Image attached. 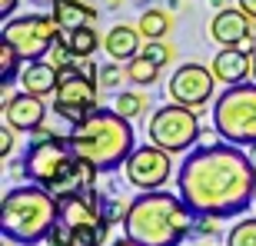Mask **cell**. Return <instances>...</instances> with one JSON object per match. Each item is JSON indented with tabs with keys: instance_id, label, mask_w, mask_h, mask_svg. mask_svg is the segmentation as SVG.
Masks as SVG:
<instances>
[{
	"instance_id": "6da1fadb",
	"label": "cell",
	"mask_w": 256,
	"mask_h": 246,
	"mask_svg": "<svg viewBox=\"0 0 256 246\" xmlns=\"http://www.w3.org/2000/svg\"><path fill=\"white\" fill-rule=\"evenodd\" d=\"M176 193L196 216H240L253 206L256 170L236 143H196L176 170Z\"/></svg>"
},
{
	"instance_id": "7a4b0ae2",
	"label": "cell",
	"mask_w": 256,
	"mask_h": 246,
	"mask_svg": "<svg viewBox=\"0 0 256 246\" xmlns=\"http://www.w3.org/2000/svg\"><path fill=\"white\" fill-rule=\"evenodd\" d=\"M196 213L186 206V200L170 190H150L130 200L124 233L143 246H183L193 236Z\"/></svg>"
},
{
	"instance_id": "3957f363",
	"label": "cell",
	"mask_w": 256,
	"mask_h": 246,
	"mask_svg": "<svg viewBox=\"0 0 256 246\" xmlns=\"http://www.w3.org/2000/svg\"><path fill=\"white\" fill-rule=\"evenodd\" d=\"M70 146L80 160L94 163L100 173H114L120 170L130 153L136 150V136H133V120L120 116L110 106V110H94L80 123H70Z\"/></svg>"
},
{
	"instance_id": "277c9868",
	"label": "cell",
	"mask_w": 256,
	"mask_h": 246,
	"mask_svg": "<svg viewBox=\"0 0 256 246\" xmlns=\"http://www.w3.org/2000/svg\"><path fill=\"white\" fill-rule=\"evenodd\" d=\"M60 220V200L40 183H24L4 193L0 203V233L7 243L37 246L47 243V233Z\"/></svg>"
},
{
	"instance_id": "5b68a950",
	"label": "cell",
	"mask_w": 256,
	"mask_h": 246,
	"mask_svg": "<svg viewBox=\"0 0 256 246\" xmlns=\"http://www.w3.org/2000/svg\"><path fill=\"white\" fill-rule=\"evenodd\" d=\"M213 130L226 143L253 146L256 143V80L223 86L213 100Z\"/></svg>"
},
{
	"instance_id": "8992f818",
	"label": "cell",
	"mask_w": 256,
	"mask_h": 246,
	"mask_svg": "<svg viewBox=\"0 0 256 246\" xmlns=\"http://www.w3.org/2000/svg\"><path fill=\"white\" fill-rule=\"evenodd\" d=\"M74 146H70V136L57 130H47V126H40L34 133V140H30L27 153H24V163H20V170L27 176L30 183H40V186H54V183L64 176V170L74 163Z\"/></svg>"
},
{
	"instance_id": "52a82bcc",
	"label": "cell",
	"mask_w": 256,
	"mask_h": 246,
	"mask_svg": "<svg viewBox=\"0 0 256 246\" xmlns=\"http://www.w3.org/2000/svg\"><path fill=\"white\" fill-rule=\"evenodd\" d=\"M146 136H150V143H156V146H163L170 153H190L203 136L200 114L170 100L166 106L153 110L150 123H146Z\"/></svg>"
},
{
	"instance_id": "ba28073f",
	"label": "cell",
	"mask_w": 256,
	"mask_h": 246,
	"mask_svg": "<svg viewBox=\"0 0 256 246\" xmlns=\"http://www.w3.org/2000/svg\"><path fill=\"white\" fill-rule=\"evenodd\" d=\"M50 110L66 123L86 120L94 110H100V80L94 74L80 70V64L70 66V70H60V84Z\"/></svg>"
},
{
	"instance_id": "9c48e42d",
	"label": "cell",
	"mask_w": 256,
	"mask_h": 246,
	"mask_svg": "<svg viewBox=\"0 0 256 246\" xmlns=\"http://www.w3.org/2000/svg\"><path fill=\"white\" fill-rule=\"evenodd\" d=\"M0 34L20 50L24 60L50 57L54 44L60 40V27L50 14H20V17H10V20H4Z\"/></svg>"
},
{
	"instance_id": "30bf717a",
	"label": "cell",
	"mask_w": 256,
	"mask_h": 246,
	"mask_svg": "<svg viewBox=\"0 0 256 246\" xmlns=\"http://www.w3.org/2000/svg\"><path fill=\"white\" fill-rule=\"evenodd\" d=\"M124 176L140 193L163 190L173 176V153L156 146V143H143V146H136L130 153V160L124 163Z\"/></svg>"
},
{
	"instance_id": "8fae6325",
	"label": "cell",
	"mask_w": 256,
	"mask_h": 246,
	"mask_svg": "<svg viewBox=\"0 0 256 246\" xmlns=\"http://www.w3.org/2000/svg\"><path fill=\"white\" fill-rule=\"evenodd\" d=\"M166 94H170L173 104H183L190 110H196V114H203V106L216 100V76H213L210 66L190 60V64H180L170 74Z\"/></svg>"
},
{
	"instance_id": "7c38bea8",
	"label": "cell",
	"mask_w": 256,
	"mask_h": 246,
	"mask_svg": "<svg viewBox=\"0 0 256 246\" xmlns=\"http://www.w3.org/2000/svg\"><path fill=\"white\" fill-rule=\"evenodd\" d=\"M47 114L50 106L44 104V96L27 94V90L4 100V123H10L17 133H37L47 123Z\"/></svg>"
},
{
	"instance_id": "4fadbf2b",
	"label": "cell",
	"mask_w": 256,
	"mask_h": 246,
	"mask_svg": "<svg viewBox=\"0 0 256 246\" xmlns=\"http://www.w3.org/2000/svg\"><path fill=\"white\" fill-rule=\"evenodd\" d=\"M210 37L220 47H240L246 37H256V20L243 7H223L210 20Z\"/></svg>"
},
{
	"instance_id": "5bb4252c",
	"label": "cell",
	"mask_w": 256,
	"mask_h": 246,
	"mask_svg": "<svg viewBox=\"0 0 256 246\" xmlns=\"http://www.w3.org/2000/svg\"><path fill=\"white\" fill-rule=\"evenodd\" d=\"M213 76H216V84L223 86H236V84H246L250 76H253V54L240 47H220L213 64H210Z\"/></svg>"
},
{
	"instance_id": "9a60e30c",
	"label": "cell",
	"mask_w": 256,
	"mask_h": 246,
	"mask_svg": "<svg viewBox=\"0 0 256 246\" xmlns=\"http://www.w3.org/2000/svg\"><path fill=\"white\" fill-rule=\"evenodd\" d=\"M20 86L27 94H37V96H54L57 94V84H60V66L54 60H27L24 70H20Z\"/></svg>"
},
{
	"instance_id": "2e32d148",
	"label": "cell",
	"mask_w": 256,
	"mask_h": 246,
	"mask_svg": "<svg viewBox=\"0 0 256 246\" xmlns=\"http://www.w3.org/2000/svg\"><path fill=\"white\" fill-rule=\"evenodd\" d=\"M104 50H106V57H110V60H120V64L133 60L143 50V34H140V27H130V24H114V27L106 30V37H104Z\"/></svg>"
},
{
	"instance_id": "e0dca14e",
	"label": "cell",
	"mask_w": 256,
	"mask_h": 246,
	"mask_svg": "<svg viewBox=\"0 0 256 246\" xmlns=\"http://www.w3.org/2000/svg\"><path fill=\"white\" fill-rule=\"evenodd\" d=\"M96 176H100V170H96L94 163H86V160H80V156H74V163H70V166L64 170V176L50 186V193H57V196L90 193V190H96Z\"/></svg>"
},
{
	"instance_id": "ac0fdd59",
	"label": "cell",
	"mask_w": 256,
	"mask_h": 246,
	"mask_svg": "<svg viewBox=\"0 0 256 246\" xmlns=\"http://www.w3.org/2000/svg\"><path fill=\"white\" fill-rule=\"evenodd\" d=\"M50 17L57 20L60 34H70L76 27L96 24V7H90V0H54L50 4Z\"/></svg>"
},
{
	"instance_id": "d6986e66",
	"label": "cell",
	"mask_w": 256,
	"mask_h": 246,
	"mask_svg": "<svg viewBox=\"0 0 256 246\" xmlns=\"http://www.w3.org/2000/svg\"><path fill=\"white\" fill-rule=\"evenodd\" d=\"M136 27H140L143 40H166V34L173 30V17L163 7H146L136 20Z\"/></svg>"
},
{
	"instance_id": "ffe728a7",
	"label": "cell",
	"mask_w": 256,
	"mask_h": 246,
	"mask_svg": "<svg viewBox=\"0 0 256 246\" xmlns=\"http://www.w3.org/2000/svg\"><path fill=\"white\" fill-rule=\"evenodd\" d=\"M60 37L66 40V47L74 50V54H76L80 60L94 57L96 47L104 44V40H100V34L94 30V24H86V27H76V30H70V34H60Z\"/></svg>"
},
{
	"instance_id": "44dd1931",
	"label": "cell",
	"mask_w": 256,
	"mask_h": 246,
	"mask_svg": "<svg viewBox=\"0 0 256 246\" xmlns=\"http://www.w3.org/2000/svg\"><path fill=\"white\" fill-rule=\"evenodd\" d=\"M160 70H163V66L153 64L146 54H136L133 60H126V84H133V86H150V84H156V80H160Z\"/></svg>"
},
{
	"instance_id": "7402d4cb",
	"label": "cell",
	"mask_w": 256,
	"mask_h": 246,
	"mask_svg": "<svg viewBox=\"0 0 256 246\" xmlns=\"http://www.w3.org/2000/svg\"><path fill=\"white\" fill-rule=\"evenodd\" d=\"M27 60L20 57V50L0 34V84H14V76H20Z\"/></svg>"
},
{
	"instance_id": "603a6c76",
	"label": "cell",
	"mask_w": 256,
	"mask_h": 246,
	"mask_svg": "<svg viewBox=\"0 0 256 246\" xmlns=\"http://www.w3.org/2000/svg\"><path fill=\"white\" fill-rule=\"evenodd\" d=\"M114 110L120 116H126V120H136V116L146 114V94H140V90H120L114 100Z\"/></svg>"
},
{
	"instance_id": "cb8c5ba5",
	"label": "cell",
	"mask_w": 256,
	"mask_h": 246,
	"mask_svg": "<svg viewBox=\"0 0 256 246\" xmlns=\"http://www.w3.org/2000/svg\"><path fill=\"white\" fill-rule=\"evenodd\" d=\"M226 246H256V216H240L226 230Z\"/></svg>"
},
{
	"instance_id": "d4e9b609",
	"label": "cell",
	"mask_w": 256,
	"mask_h": 246,
	"mask_svg": "<svg viewBox=\"0 0 256 246\" xmlns=\"http://www.w3.org/2000/svg\"><path fill=\"white\" fill-rule=\"evenodd\" d=\"M100 210H104V216L110 220V223H120L124 226L126 223V213H130V203L126 200H120V196H114V193H100Z\"/></svg>"
},
{
	"instance_id": "484cf974",
	"label": "cell",
	"mask_w": 256,
	"mask_h": 246,
	"mask_svg": "<svg viewBox=\"0 0 256 246\" xmlns=\"http://www.w3.org/2000/svg\"><path fill=\"white\" fill-rule=\"evenodd\" d=\"M96 80H100V86H106V90H116V86L126 80V64H120V60L100 64V74H96Z\"/></svg>"
},
{
	"instance_id": "4316f807",
	"label": "cell",
	"mask_w": 256,
	"mask_h": 246,
	"mask_svg": "<svg viewBox=\"0 0 256 246\" xmlns=\"http://www.w3.org/2000/svg\"><path fill=\"white\" fill-rule=\"evenodd\" d=\"M140 54H146L153 64H160V66H166L173 57H176V50H173L166 40H146V47H143Z\"/></svg>"
},
{
	"instance_id": "83f0119b",
	"label": "cell",
	"mask_w": 256,
	"mask_h": 246,
	"mask_svg": "<svg viewBox=\"0 0 256 246\" xmlns=\"http://www.w3.org/2000/svg\"><path fill=\"white\" fill-rule=\"evenodd\" d=\"M47 246H80V240H76V233L66 226L64 220H57L54 230L47 233Z\"/></svg>"
},
{
	"instance_id": "f1b7e54d",
	"label": "cell",
	"mask_w": 256,
	"mask_h": 246,
	"mask_svg": "<svg viewBox=\"0 0 256 246\" xmlns=\"http://www.w3.org/2000/svg\"><path fill=\"white\" fill-rule=\"evenodd\" d=\"M193 236H200V240H213V236H220V216H196Z\"/></svg>"
},
{
	"instance_id": "f546056e",
	"label": "cell",
	"mask_w": 256,
	"mask_h": 246,
	"mask_svg": "<svg viewBox=\"0 0 256 246\" xmlns=\"http://www.w3.org/2000/svg\"><path fill=\"white\" fill-rule=\"evenodd\" d=\"M10 153H14V126L4 123V126H0V156L10 160Z\"/></svg>"
},
{
	"instance_id": "4dcf8cb0",
	"label": "cell",
	"mask_w": 256,
	"mask_h": 246,
	"mask_svg": "<svg viewBox=\"0 0 256 246\" xmlns=\"http://www.w3.org/2000/svg\"><path fill=\"white\" fill-rule=\"evenodd\" d=\"M17 7H20V0H0V17H4V20H10Z\"/></svg>"
},
{
	"instance_id": "1f68e13d",
	"label": "cell",
	"mask_w": 256,
	"mask_h": 246,
	"mask_svg": "<svg viewBox=\"0 0 256 246\" xmlns=\"http://www.w3.org/2000/svg\"><path fill=\"white\" fill-rule=\"evenodd\" d=\"M106 246H143V243H136V240H133V236H126V233H124V236H120V240H110V243H106Z\"/></svg>"
},
{
	"instance_id": "d6a6232c",
	"label": "cell",
	"mask_w": 256,
	"mask_h": 246,
	"mask_svg": "<svg viewBox=\"0 0 256 246\" xmlns=\"http://www.w3.org/2000/svg\"><path fill=\"white\" fill-rule=\"evenodd\" d=\"M236 4H240V7H243V10L250 14V17L256 20V0H236Z\"/></svg>"
},
{
	"instance_id": "836d02e7",
	"label": "cell",
	"mask_w": 256,
	"mask_h": 246,
	"mask_svg": "<svg viewBox=\"0 0 256 246\" xmlns=\"http://www.w3.org/2000/svg\"><path fill=\"white\" fill-rule=\"evenodd\" d=\"M104 4H106V7H110V10H116V7H124V0H104Z\"/></svg>"
},
{
	"instance_id": "e575fe53",
	"label": "cell",
	"mask_w": 256,
	"mask_h": 246,
	"mask_svg": "<svg viewBox=\"0 0 256 246\" xmlns=\"http://www.w3.org/2000/svg\"><path fill=\"white\" fill-rule=\"evenodd\" d=\"M246 153H250V163H253V170H256V143H253V146H250Z\"/></svg>"
},
{
	"instance_id": "d590c367",
	"label": "cell",
	"mask_w": 256,
	"mask_h": 246,
	"mask_svg": "<svg viewBox=\"0 0 256 246\" xmlns=\"http://www.w3.org/2000/svg\"><path fill=\"white\" fill-rule=\"evenodd\" d=\"M210 4H213L216 10H223V7H226V0H210Z\"/></svg>"
},
{
	"instance_id": "8d00e7d4",
	"label": "cell",
	"mask_w": 256,
	"mask_h": 246,
	"mask_svg": "<svg viewBox=\"0 0 256 246\" xmlns=\"http://www.w3.org/2000/svg\"><path fill=\"white\" fill-rule=\"evenodd\" d=\"M186 246H210V243H206V240H200V236H196V243H186Z\"/></svg>"
},
{
	"instance_id": "74e56055",
	"label": "cell",
	"mask_w": 256,
	"mask_h": 246,
	"mask_svg": "<svg viewBox=\"0 0 256 246\" xmlns=\"http://www.w3.org/2000/svg\"><path fill=\"white\" fill-rule=\"evenodd\" d=\"M34 4H54V0H34Z\"/></svg>"
},
{
	"instance_id": "f35d334b",
	"label": "cell",
	"mask_w": 256,
	"mask_h": 246,
	"mask_svg": "<svg viewBox=\"0 0 256 246\" xmlns=\"http://www.w3.org/2000/svg\"><path fill=\"white\" fill-rule=\"evenodd\" d=\"M253 80H256V57H253Z\"/></svg>"
},
{
	"instance_id": "ab89813d",
	"label": "cell",
	"mask_w": 256,
	"mask_h": 246,
	"mask_svg": "<svg viewBox=\"0 0 256 246\" xmlns=\"http://www.w3.org/2000/svg\"><path fill=\"white\" fill-rule=\"evenodd\" d=\"M253 206H256V196H253Z\"/></svg>"
},
{
	"instance_id": "60d3db41",
	"label": "cell",
	"mask_w": 256,
	"mask_h": 246,
	"mask_svg": "<svg viewBox=\"0 0 256 246\" xmlns=\"http://www.w3.org/2000/svg\"><path fill=\"white\" fill-rule=\"evenodd\" d=\"M150 4H156V0H150Z\"/></svg>"
}]
</instances>
